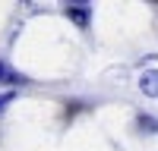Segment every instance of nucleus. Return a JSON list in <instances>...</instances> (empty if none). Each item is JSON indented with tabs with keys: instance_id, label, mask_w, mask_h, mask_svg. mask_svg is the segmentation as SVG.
<instances>
[{
	"instance_id": "2",
	"label": "nucleus",
	"mask_w": 158,
	"mask_h": 151,
	"mask_svg": "<svg viewBox=\"0 0 158 151\" xmlns=\"http://www.w3.org/2000/svg\"><path fill=\"white\" fill-rule=\"evenodd\" d=\"M139 91L146 98H158V69H146L139 76Z\"/></svg>"
},
{
	"instance_id": "4",
	"label": "nucleus",
	"mask_w": 158,
	"mask_h": 151,
	"mask_svg": "<svg viewBox=\"0 0 158 151\" xmlns=\"http://www.w3.org/2000/svg\"><path fill=\"white\" fill-rule=\"evenodd\" d=\"M13 101V95H0V110H3V104H10Z\"/></svg>"
},
{
	"instance_id": "5",
	"label": "nucleus",
	"mask_w": 158,
	"mask_h": 151,
	"mask_svg": "<svg viewBox=\"0 0 158 151\" xmlns=\"http://www.w3.org/2000/svg\"><path fill=\"white\" fill-rule=\"evenodd\" d=\"M3 76H6V66H3V63H0V79H3Z\"/></svg>"
},
{
	"instance_id": "1",
	"label": "nucleus",
	"mask_w": 158,
	"mask_h": 151,
	"mask_svg": "<svg viewBox=\"0 0 158 151\" xmlns=\"http://www.w3.org/2000/svg\"><path fill=\"white\" fill-rule=\"evenodd\" d=\"M67 16L79 25V29H89V16H92V6L89 3H67Z\"/></svg>"
},
{
	"instance_id": "3",
	"label": "nucleus",
	"mask_w": 158,
	"mask_h": 151,
	"mask_svg": "<svg viewBox=\"0 0 158 151\" xmlns=\"http://www.w3.org/2000/svg\"><path fill=\"white\" fill-rule=\"evenodd\" d=\"M139 129H149V132H158V120H155V117H139Z\"/></svg>"
}]
</instances>
